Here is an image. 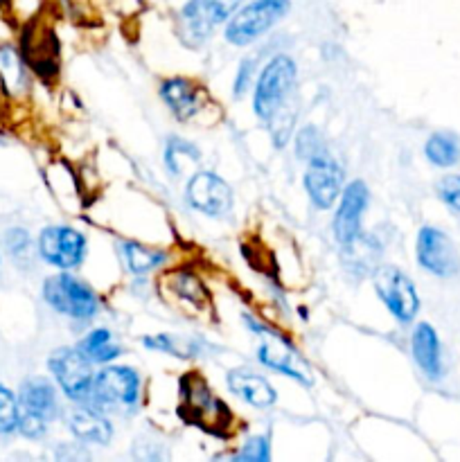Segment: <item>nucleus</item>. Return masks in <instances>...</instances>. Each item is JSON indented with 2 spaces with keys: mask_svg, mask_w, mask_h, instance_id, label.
Here are the masks:
<instances>
[{
  "mask_svg": "<svg viewBox=\"0 0 460 462\" xmlns=\"http://www.w3.org/2000/svg\"><path fill=\"white\" fill-rule=\"evenodd\" d=\"M302 183L314 208L329 210L343 192V167L327 152H320L318 156L307 161Z\"/></svg>",
  "mask_w": 460,
  "mask_h": 462,
  "instance_id": "9d476101",
  "label": "nucleus"
},
{
  "mask_svg": "<svg viewBox=\"0 0 460 462\" xmlns=\"http://www.w3.org/2000/svg\"><path fill=\"white\" fill-rule=\"evenodd\" d=\"M291 0H251L225 23V41L235 48L255 43L280 18L287 16Z\"/></svg>",
  "mask_w": 460,
  "mask_h": 462,
  "instance_id": "20e7f679",
  "label": "nucleus"
},
{
  "mask_svg": "<svg viewBox=\"0 0 460 462\" xmlns=\"http://www.w3.org/2000/svg\"><path fill=\"white\" fill-rule=\"evenodd\" d=\"M201 153L192 143L183 138H171L165 147V165L171 176H180L188 165H197Z\"/></svg>",
  "mask_w": 460,
  "mask_h": 462,
  "instance_id": "5701e85b",
  "label": "nucleus"
},
{
  "mask_svg": "<svg viewBox=\"0 0 460 462\" xmlns=\"http://www.w3.org/2000/svg\"><path fill=\"white\" fill-rule=\"evenodd\" d=\"M143 346L147 350L153 352H162V355H171V356H192L197 355L198 346L194 341H185V338H174L170 334H153V337H144Z\"/></svg>",
  "mask_w": 460,
  "mask_h": 462,
  "instance_id": "b1692460",
  "label": "nucleus"
},
{
  "mask_svg": "<svg viewBox=\"0 0 460 462\" xmlns=\"http://www.w3.org/2000/svg\"><path fill=\"white\" fill-rule=\"evenodd\" d=\"M161 97L167 104L171 113L179 117L180 122H188L201 111V88L197 86V81L188 79V77H170L161 84Z\"/></svg>",
  "mask_w": 460,
  "mask_h": 462,
  "instance_id": "dca6fc26",
  "label": "nucleus"
},
{
  "mask_svg": "<svg viewBox=\"0 0 460 462\" xmlns=\"http://www.w3.org/2000/svg\"><path fill=\"white\" fill-rule=\"evenodd\" d=\"M88 242L70 226H48L39 235V255L61 271L77 269L86 260Z\"/></svg>",
  "mask_w": 460,
  "mask_h": 462,
  "instance_id": "1a4fd4ad",
  "label": "nucleus"
},
{
  "mask_svg": "<svg viewBox=\"0 0 460 462\" xmlns=\"http://www.w3.org/2000/svg\"><path fill=\"white\" fill-rule=\"evenodd\" d=\"M180 413L188 422L197 424L207 433L221 436L233 422V413L228 406L210 391L206 379L197 374H188L180 379Z\"/></svg>",
  "mask_w": 460,
  "mask_h": 462,
  "instance_id": "f03ea898",
  "label": "nucleus"
},
{
  "mask_svg": "<svg viewBox=\"0 0 460 462\" xmlns=\"http://www.w3.org/2000/svg\"><path fill=\"white\" fill-rule=\"evenodd\" d=\"M298 68L296 61L287 54H275L262 70L260 79L255 84V95H253V111L260 120L269 125L273 117L284 113L289 99H291L293 88H296Z\"/></svg>",
  "mask_w": 460,
  "mask_h": 462,
  "instance_id": "f257e3e1",
  "label": "nucleus"
},
{
  "mask_svg": "<svg viewBox=\"0 0 460 462\" xmlns=\"http://www.w3.org/2000/svg\"><path fill=\"white\" fill-rule=\"evenodd\" d=\"M253 72H255V59H244L242 66H239L237 77H235V86H233L235 97H242V95L246 93L248 86H251Z\"/></svg>",
  "mask_w": 460,
  "mask_h": 462,
  "instance_id": "c756f323",
  "label": "nucleus"
},
{
  "mask_svg": "<svg viewBox=\"0 0 460 462\" xmlns=\"http://www.w3.org/2000/svg\"><path fill=\"white\" fill-rule=\"evenodd\" d=\"M410 352L424 377L437 382L442 377V347L437 332L428 323H419L410 337Z\"/></svg>",
  "mask_w": 460,
  "mask_h": 462,
  "instance_id": "a211bd4d",
  "label": "nucleus"
},
{
  "mask_svg": "<svg viewBox=\"0 0 460 462\" xmlns=\"http://www.w3.org/2000/svg\"><path fill=\"white\" fill-rule=\"evenodd\" d=\"M185 199L192 210L212 217V219H221L233 210V189L215 171H197L188 180Z\"/></svg>",
  "mask_w": 460,
  "mask_h": 462,
  "instance_id": "9b49d317",
  "label": "nucleus"
},
{
  "mask_svg": "<svg viewBox=\"0 0 460 462\" xmlns=\"http://www.w3.org/2000/svg\"><path fill=\"white\" fill-rule=\"evenodd\" d=\"M21 413L50 422L59 415V397L52 383L43 377H32L23 382L21 395H18Z\"/></svg>",
  "mask_w": 460,
  "mask_h": 462,
  "instance_id": "f3484780",
  "label": "nucleus"
},
{
  "mask_svg": "<svg viewBox=\"0 0 460 462\" xmlns=\"http://www.w3.org/2000/svg\"><path fill=\"white\" fill-rule=\"evenodd\" d=\"M43 298L54 311L75 320H90L99 311L97 293L68 271L45 280Z\"/></svg>",
  "mask_w": 460,
  "mask_h": 462,
  "instance_id": "423d86ee",
  "label": "nucleus"
},
{
  "mask_svg": "<svg viewBox=\"0 0 460 462\" xmlns=\"http://www.w3.org/2000/svg\"><path fill=\"white\" fill-rule=\"evenodd\" d=\"M373 287L379 300L383 302L392 319L400 323H410L419 311V296L415 284L401 269L391 264L379 266L373 273Z\"/></svg>",
  "mask_w": 460,
  "mask_h": 462,
  "instance_id": "0eeeda50",
  "label": "nucleus"
},
{
  "mask_svg": "<svg viewBox=\"0 0 460 462\" xmlns=\"http://www.w3.org/2000/svg\"><path fill=\"white\" fill-rule=\"evenodd\" d=\"M418 262L424 271L437 278H454L460 269L458 251L449 235L436 226H424L418 235Z\"/></svg>",
  "mask_w": 460,
  "mask_h": 462,
  "instance_id": "f8f14e48",
  "label": "nucleus"
},
{
  "mask_svg": "<svg viewBox=\"0 0 460 462\" xmlns=\"http://www.w3.org/2000/svg\"><path fill=\"white\" fill-rule=\"evenodd\" d=\"M68 429L84 445H108L113 438L111 420L95 409H77L68 415Z\"/></svg>",
  "mask_w": 460,
  "mask_h": 462,
  "instance_id": "6ab92c4d",
  "label": "nucleus"
},
{
  "mask_svg": "<svg viewBox=\"0 0 460 462\" xmlns=\"http://www.w3.org/2000/svg\"><path fill=\"white\" fill-rule=\"evenodd\" d=\"M143 379L129 365H106L93 379V391L88 400L97 409L133 411L140 402Z\"/></svg>",
  "mask_w": 460,
  "mask_h": 462,
  "instance_id": "39448f33",
  "label": "nucleus"
},
{
  "mask_svg": "<svg viewBox=\"0 0 460 462\" xmlns=\"http://www.w3.org/2000/svg\"><path fill=\"white\" fill-rule=\"evenodd\" d=\"M122 262H124L126 271L133 275H144L156 271L167 262V253L161 248H149L138 242H120L117 244Z\"/></svg>",
  "mask_w": 460,
  "mask_h": 462,
  "instance_id": "aec40b11",
  "label": "nucleus"
},
{
  "mask_svg": "<svg viewBox=\"0 0 460 462\" xmlns=\"http://www.w3.org/2000/svg\"><path fill=\"white\" fill-rule=\"evenodd\" d=\"M18 422H21V404L14 393L0 383V436L18 431Z\"/></svg>",
  "mask_w": 460,
  "mask_h": 462,
  "instance_id": "393cba45",
  "label": "nucleus"
},
{
  "mask_svg": "<svg viewBox=\"0 0 460 462\" xmlns=\"http://www.w3.org/2000/svg\"><path fill=\"white\" fill-rule=\"evenodd\" d=\"M0 72L5 75V84H21L23 66L9 48L0 50Z\"/></svg>",
  "mask_w": 460,
  "mask_h": 462,
  "instance_id": "c85d7f7f",
  "label": "nucleus"
},
{
  "mask_svg": "<svg viewBox=\"0 0 460 462\" xmlns=\"http://www.w3.org/2000/svg\"><path fill=\"white\" fill-rule=\"evenodd\" d=\"M7 244H9V251H12V255H21V253L30 251V237H27L25 230H21V228H14L12 233L7 235Z\"/></svg>",
  "mask_w": 460,
  "mask_h": 462,
  "instance_id": "7c9ffc66",
  "label": "nucleus"
},
{
  "mask_svg": "<svg viewBox=\"0 0 460 462\" xmlns=\"http://www.w3.org/2000/svg\"><path fill=\"white\" fill-rule=\"evenodd\" d=\"M225 383L235 397H239L244 404L253 406V409L266 411L278 402V393L271 386L269 379L253 370H230L225 374Z\"/></svg>",
  "mask_w": 460,
  "mask_h": 462,
  "instance_id": "4468645a",
  "label": "nucleus"
},
{
  "mask_svg": "<svg viewBox=\"0 0 460 462\" xmlns=\"http://www.w3.org/2000/svg\"><path fill=\"white\" fill-rule=\"evenodd\" d=\"M436 192L440 201L454 212H460V176L458 174H446L437 180Z\"/></svg>",
  "mask_w": 460,
  "mask_h": 462,
  "instance_id": "bb28decb",
  "label": "nucleus"
},
{
  "mask_svg": "<svg viewBox=\"0 0 460 462\" xmlns=\"http://www.w3.org/2000/svg\"><path fill=\"white\" fill-rule=\"evenodd\" d=\"M77 350L90 361V364H111L117 356L122 355V346H117L113 332L106 328H97L90 334H86V338H81Z\"/></svg>",
  "mask_w": 460,
  "mask_h": 462,
  "instance_id": "412c9836",
  "label": "nucleus"
},
{
  "mask_svg": "<svg viewBox=\"0 0 460 462\" xmlns=\"http://www.w3.org/2000/svg\"><path fill=\"white\" fill-rule=\"evenodd\" d=\"M269 458H271L269 438L264 436L251 438V440L242 447V451L235 456V460H248V462H266Z\"/></svg>",
  "mask_w": 460,
  "mask_h": 462,
  "instance_id": "cd10ccee",
  "label": "nucleus"
},
{
  "mask_svg": "<svg viewBox=\"0 0 460 462\" xmlns=\"http://www.w3.org/2000/svg\"><path fill=\"white\" fill-rule=\"evenodd\" d=\"M323 149V140L316 126H302L296 135V153L300 161H309V158L318 156Z\"/></svg>",
  "mask_w": 460,
  "mask_h": 462,
  "instance_id": "a878e982",
  "label": "nucleus"
},
{
  "mask_svg": "<svg viewBox=\"0 0 460 462\" xmlns=\"http://www.w3.org/2000/svg\"><path fill=\"white\" fill-rule=\"evenodd\" d=\"M257 359H260L264 368L273 370V373L291 377L300 383H309V373H307L305 361H300L296 350L282 337H273L271 341L262 343L260 350H257Z\"/></svg>",
  "mask_w": 460,
  "mask_h": 462,
  "instance_id": "2eb2a0df",
  "label": "nucleus"
},
{
  "mask_svg": "<svg viewBox=\"0 0 460 462\" xmlns=\"http://www.w3.org/2000/svg\"><path fill=\"white\" fill-rule=\"evenodd\" d=\"M244 0H188L179 14V36L188 48L206 43L215 30L230 21Z\"/></svg>",
  "mask_w": 460,
  "mask_h": 462,
  "instance_id": "7ed1b4c3",
  "label": "nucleus"
},
{
  "mask_svg": "<svg viewBox=\"0 0 460 462\" xmlns=\"http://www.w3.org/2000/svg\"><path fill=\"white\" fill-rule=\"evenodd\" d=\"M370 189L363 180H352L341 192L336 212H334V237L343 248L350 246L361 235V224L363 215L368 210Z\"/></svg>",
  "mask_w": 460,
  "mask_h": 462,
  "instance_id": "ddd939ff",
  "label": "nucleus"
},
{
  "mask_svg": "<svg viewBox=\"0 0 460 462\" xmlns=\"http://www.w3.org/2000/svg\"><path fill=\"white\" fill-rule=\"evenodd\" d=\"M90 365L93 364L77 347H59L48 359L54 382L72 402H88L95 379Z\"/></svg>",
  "mask_w": 460,
  "mask_h": 462,
  "instance_id": "6e6552de",
  "label": "nucleus"
},
{
  "mask_svg": "<svg viewBox=\"0 0 460 462\" xmlns=\"http://www.w3.org/2000/svg\"><path fill=\"white\" fill-rule=\"evenodd\" d=\"M424 156L436 167H454L460 161V138L451 131H436L424 144Z\"/></svg>",
  "mask_w": 460,
  "mask_h": 462,
  "instance_id": "4be33fe9",
  "label": "nucleus"
}]
</instances>
